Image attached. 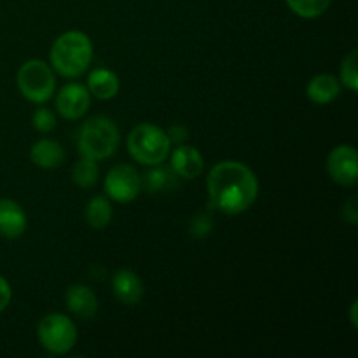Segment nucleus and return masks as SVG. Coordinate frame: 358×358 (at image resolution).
<instances>
[{"label": "nucleus", "mask_w": 358, "mask_h": 358, "mask_svg": "<svg viewBox=\"0 0 358 358\" xmlns=\"http://www.w3.org/2000/svg\"><path fill=\"white\" fill-rule=\"evenodd\" d=\"M213 220L208 213H199L191 222V234L196 238H203L212 231Z\"/></svg>", "instance_id": "5701e85b"}, {"label": "nucleus", "mask_w": 358, "mask_h": 358, "mask_svg": "<svg viewBox=\"0 0 358 358\" xmlns=\"http://www.w3.org/2000/svg\"><path fill=\"white\" fill-rule=\"evenodd\" d=\"M357 301L355 303H353V306H352V313H350V320H352V324H353V327H357L358 325V322H357Z\"/></svg>", "instance_id": "bb28decb"}, {"label": "nucleus", "mask_w": 358, "mask_h": 358, "mask_svg": "<svg viewBox=\"0 0 358 358\" xmlns=\"http://www.w3.org/2000/svg\"><path fill=\"white\" fill-rule=\"evenodd\" d=\"M339 93H341V83L338 77L331 73H318L311 77L306 87L308 98L317 105L332 103L339 96Z\"/></svg>", "instance_id": "2eb2a0df"}, {"label": "nucleus", "mask_w": 358, "mask_h": 358, "mask_svg": "<svg viewBox=\"0 0 358 358\" xmlns=\"http://www.w3.org/2000/svg\"><path fill=\"white\" fill-rule=\"evenodd\" d=\"M51 66L66 79L83 76L93 59V42L84 31L70 30L52 42L49 52Z\"/></svg>", "instance_id": "f03ea898"}, {"label": "nucleus", "mask_w": 358, "mask_h": 358, "mask_svg": "<svg viewBox=\"0 0 358 358\" xmlns=\"http://www.w3.org/2000/svg\"><path fill=\"white\" fill-rule=\"evenodd\" d=\"M86 87L91 96L98 98V100H112L119 93L121 83H119L117 73L112 70L94 69L87 77Z\"/></svg>", "instance_id": "dca6fc26"}, {"label": "nucleus", "mask_w": 358, "mask_h": 358, "mask_svg": "<svg viewBox=\"0 0 358 358\" xmlns=\"http://www.w3.org/2000/svg\"><path fill=\"white\" fill-rule=\"evenodd\" d=\"M112 205L105 196H94L87 201L86 222L93 229H103L112 220Z\"/></svg>", "instance_id": "f3484780"}, {"label": "nucleus", "mask_w": 358, "mask_h": 358, "mask_svg": "<svg viewBox=\"0 0 358 358\" xmlns=\"http://www.w3.org/2000/svg\"><path fill=\"white\" fill-rule=\"evenodd\" d=\"M66 308L72 315H76L80 320H90L98 311L96 294L83 283H73L65 292Z\"/></svg>", "instance_id": "9b49d317"}, {"label": "nucleus", "mask_w": 358, "mask_h": 358, "mask_svg": "<svg viewBox=\"0 0 358 358\" xmlns=\"http://www.w3.org/2000/svg\"><path fill=\"white\" fill-rule=\"evenodd\" d=\"M31 124L38 133H49L56 128V115L49 108L41 107L31 115Z\"/></svg>", "instance_id": "4be33fe9"}, {"label": "nucleus", "mask_w": 358, "mask_h": 358, "mask_svg": "<svg viewBox=\"0 0 358 358\" xmlns=\"http://www.w3.org/2000/svg\"><path fill=\"white\" fill-rule=\"evenodd\" d=\"M105 192L115 203H131L142 191V177L131 164H115L105 177Z\"/></svg>", "instance_id": "0eeeda50"}, {"label": "nucleus", "mask_w": 358, "mask_h": 358, "mask_svg": "<svg viewBox=\"0 0 358 358\" xmlns=\"http://www.w3.org/2000/svg\"><path fill=\"white\" fill-rule=\"evenodd\" d=\"M289 9L304 20L322 16L331 7L332 0H285Z\"/></svg>", "instance_id": "aec40b11"}, {"label": "nucleus", "mask_w": 358, "mask_h": 358, "mask_svg": "<svg viewBox=\"0 0 358 358\" xmlns=\"http://www.w3.org/2000/svg\"><path fill=\"white\" fill-rule=\"evenodd\" d=\"M339 83L348 91L355 93L358 90V56L357 51H350L343 58L341 69H339Z\"/></svg>", "instance_id": "412c9836"}, {"label": "nucleus", "mask_w": 358, "mask_h": 358, "mask_svg": "<svg viewBox=\"0 0 358 358\" xmlns=\"http://www.w3.org/2000/svg\"><path fill=\"white\" fill-rule=\"evenodd\" d=\"M37 338L49 353L65 355L72 352L77 343L76 324L62 313H49L38 322Z\"/></svg>", "instance_id": "423d86ee"}, {"label": "nucleus", "mask_w": 358, "mask_h": 358, "mask_svg": "<svg viewBox=\"0 0 358 358\" xmlns=\"http://www.w3.org/2000/svg\"><path fill=\"white\" fill-rule=\"evenodd\" d=\"M343 219L350 224H357L358 222V206H357V198H350L346 201L345 208H343Z\"/></svg>", "instance_id": "393cba45"}, {"label": "nucleus", "mask_w": 358, "mask_h": 358, "mask_svg": "<svg viewBox=\"0 0 358 358\" xmlns=\"http://www.w3.org/2000/svg\"><path fill=\"white\" fill-rule=\"evenodd\" d=\"M126 145H128L129 156L136 163L145 164V166L163 164L170 156L171 149V142L166 131L150 122H142V124L135 126L129 131Z\"/></svg>", "instance_id": "20e7f679"}, {"label": "nucleus", "mask_w": 358, "mask_h": 358, "mask_svg": "<svg viewBox=\"0 0 358 358\" xmlns=\"http://www.w3.org/2000/svg\"><path fill=\"white\" fill-rule=\"evenodd\" d=\"M112 290L117 301L126 306H135L143 297V283L131 269H119L112 278Z\"/></svg>", "instance_id": "ddd939ff"}, {"label": "nucleus", "mask_w": 358, "mask_h": 358, "mask_svg": "<svg viewBox=\"0 0 358 358\" xmlns=\"http://www.w3.org/2000/svg\"><path fill=\"white\" fill-rule=\"evenodd\" d=\"M13 299V289H10L9 282L3 276H0V313L6 310Z\"/></svg>", "instance_id": "b1692460"}, {"label": "nucleus", "mask_w": 358, "mask_h": 358, "mask_svg": "<svg viewBox=\"0 0 358 358\" xmlns=\"http://www.w3.org/2000/svg\"><path fill=\"white\" fill-rule=\"evenodd\" d=\"M30 159L35 166L44 170H55L65 161V149L62 143L52 138H42L35 142L30 149Z\"/></svg>", "instance_id": "4468645a"}, {"label": "nucleus", "mask_w": 358, "mask_h": 358, "mask_svg": "<svg viewBox=\"0 0 358 358\" xmlns=\"http://www.w3.org/2000/svg\"><path fill=\"white\" fill-rule=\"evenodd\" d=\"M152 170H149L145 173V177L142 178V187H145L147 191L150 192H161L166 191L173 185L175 182V171L171 168H164L161 164H156V166H150Z\"/></svg>", "instance_id": "a211bd4d"}, {"label": "nucleus", "mask_w": 358, "mask_h": 358, "mask_svg": "<svg viewBox=\"0 0 358 358\" xmlns=\"http://www.w3.org/2000/svg\"><path fill=\"white\" fill-rule=\"evenodd\" d=\"M210 205L226 215H240L255 203L259 180L240 161H220L206 177Z\"/></svg>", "instance_id": "f257e3e1"}, {"label": "nucleus", "mask_w": 358, "mask_h": 358, "mask_svg": "<svg viewBox=\"0 0 358 358\" xmlns=\"http://www.w3.org/2000/svg\"><path fill=\"white\" fill-rule=\"evenodd\" d=\"M91 94L86 86L79 83H70L59 90L56 94V110L59 115L69 121L80 119L87 110H90Z\"/></svg>", "instance_id": "1a4fd4ad"}, {"label": "nucleus", "mask_w": 358, "mask_h": 358, "mask_svg": "<svg viewBox=\"0 0 358 358\" xmlns=\"http://www.w3.org/2000/svg\"><path fill=\"white\" fill-rule=\"evenodd\" d=\"M119 140H121V135H119L117 124L105 115H94L80 126L77 149L83 157L101 161L114 156L119 147Z\"/></svg>", "instance_id": "7ed1b4c3"}, {"label": "nucleus", "mask_w": 358, "mask_h": 358, "mask_svg": "<svg viewBox=\"0 0 358 358\" xmlns=\"http://www.w3.org/2000/svg\"><path fill=\"white\" fill-rule=\"evenodd\" d=\"M327 173L336 184L352 187L358 182V154L357 149L348 143L334 147L327 156Z\"/></svg>", "instance_id": "6e6552de"}, {"label": "nucleus", "mask_w": 358, "mask_h": 358, "mask_svg": "<svg viewBox=\"0 0 358 358\" xmlns=\"http://www.w3.org/2000/svg\"><path fill=\"white\" fill-rule=\"evenodd\" d=\"M27 227L28 219L21 205L9 198L0 199V236L14 240L23 236Z\"/></svg>", "instance_id": "f8f14e48"}, {"label": "nucleus", "mask_w": 358, "mask_h": 358, "mask_svg": "<svg viewBox=\"0 0 358 358\" xmlns=\"http://www.w3.org/2000/svg\"><path fill=\"white\" fill-rule=\"evenodd\" d=\"M17 90L34 103H44L55 94L56 79L52 66L42 59H28L20 66L16 76Z\"/></svg>", "instance_id": "39448f33"}, {"label": "nucleus", "mask_w": 358, "mask_h": 358, "mask_svg": "<svg viewBox=\"0 0 358 358\" xmlns=\"http://www.w3.org/2000/svg\"><path fill=\"white\" fill-rule=\"evenodd\" d=\"M171 170L175 175L185 180H192L198 178L205 170V159H203L201 152L192 145H178L177 149L171 152Z\"/></svg>", "instance_id": "9d476101"}, {"label": "nucleus", "mask_w": 358, "mask_h": 358, "mask_svg": "<svg viewBox=\"0 0 358 358\" xmlns=\"http://www.w3.org/2000/svg\"><path fill=\"white\" fill-rule=\"evenodd\" d=\"M166 135H168V138H170L171 143H177V145H180V143H184L185 140H187V129H185V126H182V124H175L168 129Z\"/></svg>", "instance_id": "a878e982"}, {"label": "nucleus", "mask_w": 358, "mask_h": 358, "mask_svg": "<svg viewBox=\"0 0 358 358\" xmlns=\"http://www.w3.org/2000/svg\"><path fill=\"white\" fill-rule=\"evenodd\" d=\"M98 170L96 161L90 159V157H80L72 168V180L77 187L80 189H91L98 180Z\"/></svg>", "instance_id": "6ab92c4d"}]
</instances>
